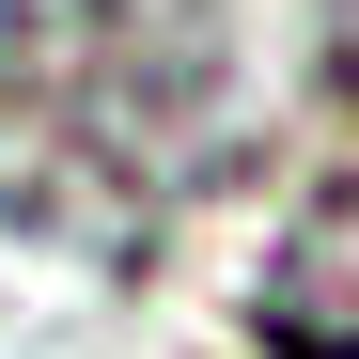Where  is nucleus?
<instances>
[{
  "instance_id": "f257e3e1",
  "label": "nucleus",
  "mask_w": 359,
  "mask_h": 359,
  "mask_svg": "<svg viewBox=\"0 0 359 359\" xmlns=\"http://www.w3.org/2000/svg\"><path fill=\"white\" fill-rule=\"evenodd\" d=\"M219 156V79L141 0H16L0 16V219L63 250H141Z\"/></svg>"
},
{
  "instance_id": "f03ea898",
  "label": "nucleus",
  "mask_w": 359,
  "mask_h": 359,
  "mask_svg": "<svg viewBox=\"0 0 359 359\" xmlns=\"http://www.w3.org/2000/svg\"><path fill=\"white\" fill-rule=\"evenodd\" d=\"M250 344L266 359H359V172H328L281 219V250L250 281Z\"/></svg>"
},
{
  "instance_id": "7ed1b4c3",
  "label": "nucleus",
  "mask_w": 359,
  "mask_h": 359,
  "mask_svg": "<svg viewBox=\"0 0 359 359\" xmlns=\"http://www.w3.org/2000/svg\"><path fill=\"white\" fill-rule=\"evenodd\" d=\"M328 63H344V79H359V0H328Z\"/></svg>"
}]
</instances>
